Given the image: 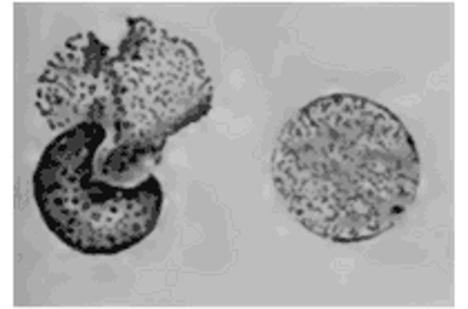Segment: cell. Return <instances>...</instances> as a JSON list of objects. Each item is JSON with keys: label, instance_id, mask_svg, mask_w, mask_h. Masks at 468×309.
<instances>
[{"label": "cell", "instance_id": "cell-2", "mask_svg": "<svg viewBox=\"0 0 468 309\" xmlns=\"http://www.w3.org/2000/svg\"><path fill=\"white\" fill-rule=\"evenodd\" d=\"M110 131L103 123H80L60 131L34 174L40 216L80 254L112 256L139 245L154 232L163 210V187L156 176L139 187H116L96 179V147Z\"/></svg>", "mask_w": 468, "mask_h": 309}, {"label": "cell", "instance_id": "cell-4", "mask_svg": "<svg viewBox=\"0 0 468 309\" xmlns=\"http://www.w3.org/2000/svg\"><path fill=\"white\" fill-rule=\"evenodd\" d=\"M110 47L94 32L69 38L40 74L37 108L56 131L80 123H103L114 129L116 96Z\"/></svg>", "mask_w": 468, "mask_h": 309}, {"label": "cell", "instance_id": "cell-3", "mask_svg": "<svg viewBox=\"0 0 468 309\" xmlns=\"http://www.w3.org/2000/svg\"><path fill=\"white\" fill-rule=\"evenodd\" d=\"M116 96L112 134L163 147L212 109V80L195 45L145 18H127V36L110 58Z\"/></svg>", "mask_w": 468, "mask_h": 309}, {"label": "cell", "instance_id": "cell-1", "mask_svg": "<svg viewBox=\"0 0 468 309\" xmlns=\"http://www.w3.org/2000/svg\"><path fill=\"white\" fill-rule=\"evenodd\" d=\"M420 180L413 136L388 108L361 96L313 100L274 147L272 182L288 211L330 242L386 234L410 210Z\"/></svg>", "mask_w": 468, "mask_h": 309}]
</instances>
